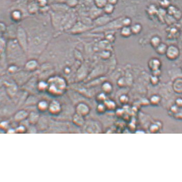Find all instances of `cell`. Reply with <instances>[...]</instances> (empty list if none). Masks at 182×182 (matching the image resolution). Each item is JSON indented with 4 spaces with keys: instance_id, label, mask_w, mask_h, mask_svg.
I'll return each mask as SVG.
<instances>
[{
    "instance_id": "4",
    "label": "cell",
    "mask_w": 182,
    "mask_h": 182,
    "mask_svg": "<svg viewBox=\"0 0 182 182\" xmlns=\"http://www.w3.org/2000/svg\"><path fill=\"white\" fill-rule=\"evenodd\" d=\"M120 34L122 36L125 38H128L132 35L131 28L128 26H124L121 30Z\"/></svg>"
},
{
    "instance_id": "2",
    "label": "cell",
    "mask_w": 182,
    "mask_h": 182,
    "mask_svg": "<svg viewBox=\"0 0 182 182\" xmlns=\"http://www.w3.org/2000/svg\"><path fill=\"white\" fill-rule=\"evenodd\" d=\"M166 54L167 57L173 59L177 57L179 54V50L177 47L174 45H171L167 48Z\"/></svg>"
},
{
    "instance_id": "1",
    "label": "cell",
    "mask_w": 182,
    "mask_h": 182,
    "mask_svg": "<svg viewBox=\"0 0 182 182\" xmlns=\"http://www.w3.org/2000/svg\"><path fill=\"white\" fill-rule=\"evenodd\" d=\"M18 39L21 47L23 48V49H26L27 46L26 36L23 29L20 27L18 30Z\"/></svg>"
},
{
    "instance_id": "6",
    "label": "cell",
    "mask_w": 182,
    "mask_h": 182,
    "mask_svg": "<svg viewBox=\"0 0 182 182\" xmlns=\"http://www.w3.org/2000/svg\"><path fill=\"white\" fill-rule=\"evenodd\" d=\"M132 35H136L141 32L142 30V26L140 23H136L131 27Z\"/></svg>"
},
{
    "instance_id": "3",
    "label": "cell",
    "mask_w": 182,
    "mask_h": 182,
    "mask_svg": "<svg viewBox=\"0 0 182 182\" xmlns=\"http://www.w3.org/2000/svg\"><path fill=\"white\" fill-rule=\"evenodd\" d=\"M150 43L151 46L154 49L157 48L161 43V39L157 36H153L150 40Z\"/></svg>"
},
{
    "instance_id": "7",
    "label": "cell",
    "mask_w": 182,
    "mask_h": 182,
    "mask_svg": "<svg viewBox=\"0 0 182 182\" xmlns=\"http://www.w3.org/2000/svg\"><path fill=\"white\" fill-rule=\"evenodd\" d=\"M104 8V11L107 14H112L113 12V10H114L113 5L109 3L107 4Z\"/></svg>"
},
{
    "instance_id": "5",
    "label": "cell",
    "mask_w": 182,
    "mask_h": 182,
    "mask_svg": "<svg viewBox=\"0 0 182 182\" xmlns=\"http://www.w3.org/2000/svg\"><path fill=\"white\" fill-rule=\"evenodd\" d=\"M167 49V47L166 44L161 43L157 48L155 49H156V52L158 54L163 55L166 54Z\"/></svg>"
},
{
    "instance_id": "10",
    "label": "cell",
    "mask_w": 182,
    "mask_h": 182,
    "mask_svg": "<svg viewBox=\"0 0 182 182\" xmlns=\"http://www.w3.org/2000/svg\"><path fill=\"white\" fill-rule=\"evenodd\" d=\"M108 3L111 4L112 5H115L118 2V0H107Z\"/></svg>"
},
{
    "instance_id": "8",
    "label": "cell",
    "mask_w": 182,
    "mask_h": 182,
    "mask_svg": "<svg viewBox=\"0 0 182 182\" xmlns=\"http://www.w3.org/2000/svg\"><path fill=\"white\" fill-rule=\"evenodd\" d=\"M107 0H95V4L99 8H103L107 4Z\"/></svg>"
},
{
    "instance_id": "9",
    "label": "cell",
    "mask_w": 182,
    "mask_h": 182,
    "mask_svg": "<svg viewBox=\"0 0 182 182\" xmlns=\"http://www.w3.org/2000/svg\"><path fill=\"white\" fill-rule=\"evenodd\" d=\"M131 20L130 18H125V19L123 20V23L125 26H129L131 25Z\"/></svg>"
}]
</instances>
